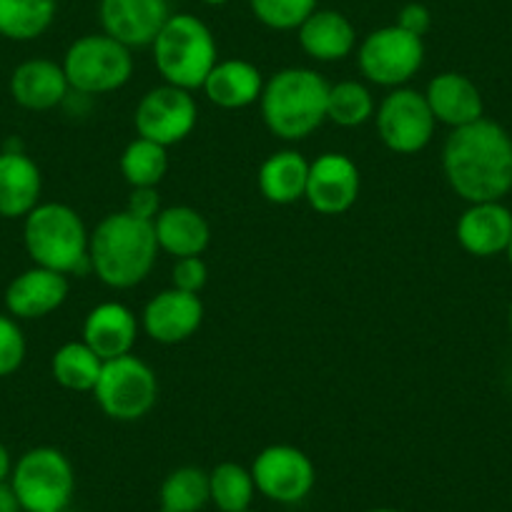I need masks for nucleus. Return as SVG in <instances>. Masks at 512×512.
<instances>
[{
	"mask_svg": "<svg viewBox=\"0 0 512 512\" xmlns=\"http://www.w3.org/2000/svg\"><path fill=\"white\" fill-rule=\"evenodd\" d=\"M309 161L304 154L294 149L274 151L262 166H259V191L269 204L289 206L297 204L307 194Z\"/></svg>",
	"mask_w": 512,
	"mask_h": 512,
	"instance_id": "25",
	"label": "nucleus"
},
{
	"mask_svg": "<svg viewBox=\"0 0 512 512\" xmlns=\"http://www.w3.org/2000/svg\"><path fill=\"white\" fill-rule=\"evenodd\" d=\"M68 292H71V284H68L66 274L33 264L31 269L21 272L8 284L6 309L11 317L33 322V319H43L61 309L68 299Z\"/></svg>",
	"mask_w": 512,
	"mask_h": 512,
	"instance_id": "16",
	"label": "nucleus"
},
{
	"mask_svg": "<svg viewBox=\"0 0 512 512\" xmlns=\"http://www.w3.org/2000/svg\"><path fill=\"white\" fill-rule=\"evenodd\" d=\"M209 282V267L201 256H184L176 259L174 269H171V287L179 292L199 294Z\"/></svg>",
	"mask_w": 512,
	"mask_h": 512,
	"instance_id": "34",
	"label": "nucleus"
},
{
	"mask_svg": "<svg viewBox=\"0 0 512 512\" xmlns=\"http://www.w3.org/2000/svg\"><path fill=\"white\" fill-rule=\"evenodd\" d=\"M103 359L86 342H66L53 352L51 374L63 390L93 392L101 377Z\"/></svg>",
	"mask_w": 512,
	"mask_h": 512,
	"instance_id": "27",
	"label": "nucleus"
},
{
	"mask_svg": "<svg viewBox=\"0 0 512 512\" xmlns=\"http://www.w3.org/2000/svg\"><path fill=\"white\" fill-rule=\"evenodd\" d=\"M327 101V78L312 68L292 66L264 81L259 108L272 136L297 144L327 121Z\"/></svg>",
	"mask_w": 512,
	"mask_h": 512,
	"instance_id": "3",
	"label": "nucleus"
},
{
	"mask_svg": "<svg viewBox=\"0 0 512 512\" xmlns=\"http://www.w3.org/2000/svg\"><path fill=\"white\" fill-rule=\"evenodd\" d=\"M56 512H68V510H56Z\"/></svg>",
	"mask_w": 512,
	"mask_h": 512,
	"instance_id": "43",
	"label": "nucleus"
},
{
	"mask_svg": "<svg viewBox=\"0 0 512 512\" xmlns=\"http://www.w3.org/2000/svg\"><path fill=\"white\" fill-rule=\"evenodd\" d=\"M244 512H254V510H244Z\"/></svg>",
	"mask_w": 512,
	"mask_h": 512,
	"instance_id": "44",
	"label": "nucleus"
},
{
	"mask_svg": "<svg viewBox=\"0 0 512 512\" xmlns=\"http://www.w3.org/2000/svg\"><path fill=\"white\" fill-rule=\"evenodd\" d=\"M199 106L191 91L164 83L141 96L134 113L136 134L161 146L181 144L196 128Z\"/></svg>",
	"mask_w": 512,
	"mask_h": 512,
	"instance_id": "12",
	"label": "nucleus"
},
{
	"mask_svg": "<svg viewBox=\"0 0 512 512\" xmlns=\"http://www.w3.org/2000/svg\"><path fill=\"white\" fill-rule=\"evenodd\" d=\"M364 512H402V510H395V507H372V510H364Z\"/></svg>",
	"mask_w": 512,
	"mask_h": 512,
	"instance_id": "40",
	"label": "nucleus"
},
{
	"mask_svg": "<svg viewBox=\"0 0 512 512\" xmlns=\"http://www.w3.org/2000/svg\"><path fill=\"white\" fill-rule=\"evenodd\" d=\"M98 407L116 422L144 420L159 400V377L136 354L103 362L101 377L93 387Z\"/></svg>",
	"mask_w": 512,
	"mask_h": 512,
	"instance_id": "8",
	"label": "nucleus"
},
{
	"mask_svg": "<svg viewBox=\"0 0 512 512\" xmlns=\"http://www.w3.org/2000/svg\"><path fill=\"white\" fill-rule=\"evenodd\" d=\"M159 249L174 259L184 256H201L211 241V226L204 214L191 206H169L161 209L154 221Z\"/></svg>",
	"mask_w": 512,
	"mask_h": 512,
	"instance_id": "24",
	"label": "nucleus"
},
{
	"mask_svg": "<svg viewBox=\"0 0 512 512\" xmlns=\"http://www.w3.org/2000/svg\"><path fill=\"white\" fill-rule=\"evenodd\" d=\"M507 259H510V264H512V239H510V246H507Z\"/></svg>",
	"mask_w": 512,
	"mask_h": 512,
	"instance_id": "41",
	"label": "nucleus"
},
{
	"mask_svg": "<svg viewBox=\"0 0 512 512\" xmlns=\"http://www.w3.org/2000/svg\"><path fill=\"white\" fill-rule=\"evenodd\" d=\"M254 18L272 31H299L317 11V0H249Z\"/></svg>",
	"mask_w": 512,
	"mask_h": 512,
	"instance_id": "32",
	"label": "nucleus"
},
{
	"mask_svg": "<svg viewBox=\"0 0 512 512\" xmlns=\"http://www.w3.org/2000/svg\"><path fill=\"white\" fill-rule=\"evenodd\" d=\"M0 512H23L8 482H0Z\"/></svg>",
	"mask_w": 512,
	"mask_h": 512,
	"instance_id": "37",
	"label": "nucleus"
},
{
	"mask_svg": "<svg viewBox=\"0 0 512 512\" xmlns=\"http://www.w3.org/2000/svg\"><path fill=\"white\" fill-rule=\"evenodd\" d=\"M171 18L169 0H101L98 21L106 36L126 48L154 46L156 36Z\"/></svg>",
	"mask_w": 512,
	"mask_h": 512,
	"instance_id": "13",
	"label": "nucleus"
},
{
	"mask_svg": "<svg viewBox=\"0 0 512 512\" xmlns=\"http://www.w3.org/2000/svg\"><path fill=\"white\" fill-rule=\"evenodd\" d=\"M118 166H121L123 179L131 189L159 186L164 181L166 171H169V151H166V146L136 136L123 149Z\"/></svg>",
	"mask_w": 512,
	"mask_h": 512,
	"instance_id": "29",
	"label": "nucleus"
},
{
	"mask_svg": "<svg viewBox=\"0 0 512 512\" xmlns=\"http://www.w3.org/2000/svg\"><path fill=\"white\" fill-rule=\"evenodd\" d=\"M154 221H144L126 209L103 216L91 231V272L111 289H134L146 282L159 256Z\"/></svg>",
	"mask_w": 512,
	"mask_h": 512,
	"instance_id": "2",
	"label": "nucleus"
},
{
	"mask_svg": "<svg viewBox=\"0 0 512 512\" xmlns=\"http://www.w3.org/2000/svg\"><path fill=\"white\" fill-rule=\"evenodd\" d=\"M201 91L214 106L226 108V111H239V108L259 103L264 91V76L254 63L244 61V58H229V61H219L211 68Z\"/></svg>",
	"mask_w": 512,
	"mask_h": 512,
	"instance_id": "23",
	"label": "nucleus"
},
{
	"mask_svg": "<svg viewBox=\"0 0 512 512\" xmlns=\"http://www.w3.org/2000/svg\"><path fill=\"white\" fill-rule=\"evenodd\" d=\"M61 66L71 91L78 96H103L131 81L134 53L106 33H88L68 46Z\"/></svg>",
	"mask_w": 512,
	"mask_h": 512,
	"instance_id": "6",
	"label": "nucleus"
},
{
	"mask_svg": "<svg viewBox=\"0 0 512 512\" xmlns=\"http://www.w3.org/2000/svg\"><path fill=\"white\" fill-rule=\"evenodd\" d=\"M249 470L256 492L279 505H299L317 485V467L312 457L294 445L264 447Z\"/></svg>",
	"mask_w": 512,
	"mask_h": 512,
	"instance_id": "11",
	"label": "nucleus"
},
{
	"mask_svg": "<svg viewBox=\"0 0 512 512\" xmlns=\"http://www.w3.org/2000/svg\"><path fill=\"white\" fill-rule=\"evenodd\" d=\"M26 334L11 314H0V379L11 377L26 362Z\"/></svg>",
	"mask_w": 512,
	"mask_h": 512,
	"instance_id": "33",
	"label": "nucleus"
},
{
	"mask_svg": "<svg viewBox=\"0 0 512 512\" xmlns=\"http://www.w3.org/2000/svg\"><path fill=\"white\" fill-rule=\"evenodd\" d=\"M23 244L36 267L53 269L66 277L76 274L83 277L91 272V256H88V234L81 214L68 204L48 201L38 204L23 219Z\"/></svg>",
	"mask_w": 512,
	"mask_h": 512,
	"instance_id": "4",
	"label": "nucleus"
},
{
	"mask_svg": "<svg viewBox=\"0 0 512 512\" xmlns=\"http://www.w3.org/2000/svg\"><path fill=\"white\" fill-rule=\"evenodd\" d=\"M128 214L139 216L144 221H156L161 214V196L159 186H144V189H131L126 204Z\"/></svg>",
	"mask_w": 512,
	"mask_h": 512,
	"instance_id": "35",
	"label": "nucleus"
},
{
	"mask_svg": "<svg viewBox=\"0 0 512 512\" xmlns=\"http://www.w3.org/2000/svg\"><path fill=\"white\" fill-rule=\"evenodd\" d=\"M510 332H512V304H510Z\"/></svg>",
	"mask_w": 512,
	"mask_h": 512,
	"instance_id": "42",
	"label": "nucleus"
},
{
	"mask_svg": "<svg viewBox=\"0 0 512 512\" xmlns=\"http://www.w3.org/2000/svg\"><path fill=\"white\" fill-rule=\"evenodd\" d=\"M11 472H13L11 452H8V447L0 442V482L11 480Z\"/></svg>",
	"mask_w": 512,
	"mask_h": 512,
	"instance_id": "38",
	"label": "nucleus"
},
{
	"mask_svg": "<svg viewBox=\"0 0 512 512\" xmlns=\"http://www.w3.org/2000/svg\"><path fill=\"white\" fill-rule=\"evenodd\" d=\"M68 91L66 71L51 58H31L11 73V96L26 111H51L66 103Z\"/></svg>",
	"mask_w": 512,
	"mask_h": 512,
	"instance_id": "20",
	"label": "nucleus"
},
{
	"mask_svg": "<svg viewBox=\"0 0 512 512\" xmlns=\"http://www.w3.org/2000/svg\"><path fill=\"white\" fill-rule=\"evenodd\" d=\"M430 111L437 123H445L450 128L470 126V123L485 118V101L482 93L465 73L445 71L437 73L425 91Z\"/></svg>",
	"mask_w": 512,
	"mask_h": 512,
	"instance_id": "19",
	"label": "nucleus"
},
{
	"mask_svg": "<svg viewBox=\"0 0 512 512\" xmlns=\"http://www.w3.org/2000/svg\"><path fill=\"white\" fill-rule=\"evenodd\" d=\"M151 51H154L156 71L164 83L186 91L204 86L211 68L219 63L214 33L194 13H171Z\"/></svg>",
	"mask_w": 512,
	"mask_h": 512,
	"instance_id": "5",
	"label": "nucleus"
},
{
	"mask_svg": "<svg viewBox=\"0 0 512 512\" xmlns=\"http://www.w3.org/2000/svg\"><path fill=\"white\" fill-rule=\"evenodd\" d=\"M357 63L362 76L374 86L402 88L425 66V41L402 31L397 23L382 26L362 38Z\"/></svg>",
	"mask_w": 512,
	"mask_h": 512,
	"instance_id": "9",
	"label": "nucleus"
},
{
	"mask_svg": "<svg viewBox=\"0 0 512 512\" xmlns=\"http://www.w3.org/2000/svg\"><path fill=\"white\" fill-rule=\"evenodd\" d=\"M58 0H0V36L8 41H36L53 26Z\"/></svg>",
	"mask_w": 512,
	"mask_h": 512,
	"instance_id": "26",
	"label": "nucleus"
},
{
	"mask_svg": "<svg viewBox=\"0 0 512 512\" xmlns=\"http://www.w3.org/2000/svg\"><path fill=\"white\" fill-rule=\"evenodd\" d=\"M442 171L467 204L502 201L512 191V136L490 118L452 128L442 146Z\"/></svg>",
	"mask_w": 512,
	"mask_h": 512,
	"instance_id": "1",
	"label": "nucleus"
},
{
	"mask_svg": "<svg viewBox=\"0 0 512 512\" xmlns=\"http://www.w3.org/2000/svg\"><path fill=\"white\" fill-rule=\"evenodd\" d=\"M209 490L211 502L219 512H244L251 510L256 485L249 467L239 462H219L209 472Z\"/></svg>",
	"mask_w": 512,
	"mask_h": 512,
	"instance_id": "30",
	"label": "nucleus"
},
{
	"mask_svg": "<svg viewBox=\"0 0 512 512\" xmlns=\"http://www.w3.org/2000/svg\"><path fill=\"white\" fill-rule=\"evenodd\" d=\"M299 46L312 61L337 63L352 56L357 48V31L344 13L317 8L297 31Z\"/></svg>",
	"mask_w": 512,
	"mask_h": 512,
	"instance_id": "22",
	"label": "nucleus"
},
{
	"mask_svg": "<svg viewBox=\"0 0 512 512\" xmlns=\"http://www.w3.org/2000/svg\"><path fill=\"white\" fill-rule=\"evenodd\" d=\"M161 512H201L211 502L209 472L201 467H176L159 490Z\"/></svg>",
	"mask_w": 512,
	"mask_h": 512,
	"instance_id": "28",
	"label": "nucleus"
},
{
	"mask_svg": "<svg viewBox=\"0 0 512 512\" xmlns=\"http://www.w3.org/2000/svg\"><path fill=\"white\" fill-rule=\"evenodd\" d=\"M362 176L357 164L347 154H322L309 164L307 179V204L322 216L347 214L359 199Z\"/></svg>",
	"mask_w": 512,
	"mask_h": 512,
	"instance_id": "14",
	"label": "nucleus"
},
{
	"mask_svg": "<svg viewBox=\"0 0 512 512\" xmlns=\"http://www.w3.org/2000/svg\"><path fill=\"white\" fill-rule=\"evenodd\" d=\"M139 339V319L126 304L103 302L86 314L83 322V342L103 359H116L134 354Z\"/></svg>",
	"mask_w": 512,
	"mask_h": 512,
	"instance_id": "18",
	"label": "nucleus"
},
{
	"mask_svg": "<svg viewBox=\"0 0 512 512\" xmlns=\"http://www.w3.org/2000/svg\"><path fill=\"white\" fill-rule=\"evenodd\" d=\"M395 23L402 31L412 33V36L417 38H425L432 28V11L425 3H407V6H402V11L397 13Z\"/></svg>",
	"mask_w": 512,
	"mask_h": 512,
	"instance_id": "36",
	"label": "nucleus"
},
{
	"mask_svg": "<svg viewBox=\"0 0 512 512\" xmlns=\"http://www.w3.org/2000/svg\"><path fill=\"white\" fill-rule=\"evenodd\" d=\"M374 113H377L374 96L364 83L339 81L329 86L327 121L337 123L342 128H357L372 121Z\"/></svg>",
	"mask_w": 512,
	"mask_h": 512,
	"instance_id": "31",
	"label": "nucleus"
},
{
	"mask_svg": "<svg viewBox=\"0 0 512 512\" xmlns=\"http://www.w3.org/2000/svg\"><path fill=\"white\" fill-rule=\"evenodd\" d=\"M512 239V211L502 201L470 204L457 219V241L472 256H497Z\"/></svg>",
	"mask_w": 512,
	"mask_h": 512,
	"instance_id": "17",
	"label": "nucleus"
},
{
	"mask_svg": "<svg viewBox=\"0 0 512 512\" xmlns=\"http://www.w3.org/2000/svg\"><path fill=\"white\" fill-rule=\"evenodd\" d=\"M8 485L23 512L68 510L76 495V472L56 447H33L18 457Z\"/></svg>",
	"mask_w": 512,
	"mask_h": 512,
	"instance_id": "7",
	"label": "nucleus"
},
{
	"mask_svg": "<svg viewBox=\"0 0 512 512\" xmlns=\"http://www.w3.org/2000/svg\"><path fill=\"white\" fill-rule=\"evenodd\" d=\"M377 134L382 144L402 156L420 154L430 146L437 121L430 111L425 93L415 88H392L374 113Z\"/></svg>",
	"mask_w": 512,
	"mask_h": 512,
	"instance_id": "10",
	"label": "nucleus"
},
{
	"mask_svg": "<svg viewBox=\"0 0 512 512\" xmlns=\"http://www.w3.org/2000/svg\"><path fill=\"white\" fill-rule=\"evenodd\" d=\"M204 322V304L199 294L169 287L149 299L141 314V327L154 342L181 344L194 337Z\"/></svg>",
	"mask_w": 512,
	"mask_h": 512,
	"instance_id": "15",
	"label": "nucleus"
},
{
	"mask_svg": "<svg viewBox=\"0 0 512 512\" xmlns=\"http://www.w3.org/2000/svg\"><path fill=\"white\" fill-rule=\"evenodd\" d=\"M43 176L26 151H0V216L26 219L41 204Z\"/></svg>",
	"mask_w": 512,
	"mask_h": 512,
	"instance_id": "21",
	"label": "nucleus"
},
{
	"mask_svg": "<svg viewBox=\"0 0 512 512\" xmlns=\"http://www.w3.org/2000/svg\"><path fill=\"white\" fill-rule=\"evenodd\" d=\"M199 3H204V6H226V3H231V0H199Z\"/></svg>",
	"mask_w": 512,
	"mask_h": 512,
	"instance_id": "39",
	"label": "nucleus"
}]
</instances>
